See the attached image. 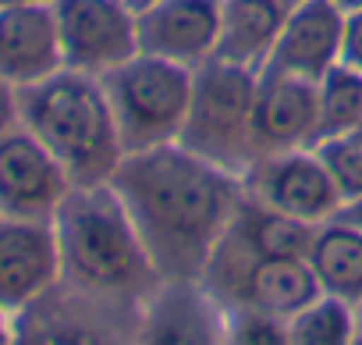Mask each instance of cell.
I'll list each match as a JSON object with an SVG mask.
<instances>
[{
    "instance_id": "obj_19",
    "label": "cell",
    "mask_w": 362,
    "mask_h": 345,
    "mask_svg": "<svg viewBox=\"0 0 362 345\" xmlns=\"http://www.w3.org/2000/svg\"><path fill=\"white\" fill-rule=\"evenodd\" d=\"M245 189V186H242ZM320 225H305L298 217H288L267 203H259L256 196H242L235 221L228 228V239L259 253V256H284V260H305L313 235Z\"/></svg>"
},
{
    "instance_id": "obj_16",
    "label": "cell",
    "mask_w": 362,
    "mask_h": 345,
    "mask_svg": "<svg viewBox=\"0 0 362 345\" xmlns=\"http://www.w3.org/2000/svg\"><path fill=\"white\" fill-rule=\"evenodd\" d=\"M64 68L54 4L0 8V79L15 89L36 86Z\"/></svg>"
},
{
    "instance_id": "obj_7",
    "label": "cell",
    "mask_w": 362,
    "mask_h": 345,
    "mask_svg": "<svg viewBox=\"0 0 362 345\" xmlns=\"http://www.w3.org/2000/svg\"><path fill=\"white\" fill-rule=\"evenodd\" d=\"M57 288L18 313L22 320L15 324L11 345H135L139 306L110 302L71 285L68 288L75 292V299L68 302L57 295Z\"/></svg>"
},
{
    "instance_id": "obj_10",
    "label": "cell",
    "mask_w": 362,
    "mask_h": 345,
    "mask_svg": "<svg viewBox=\"0 0 362 345\" xmlns=\"http://www.w3.org/2000/svg\"><path fill=\"white\" fill-rule=\"evenodd\" d=\"M68 193V171L25 125L0 139V217L54 221Z\"/></svg>"
},
{
    "instance_id": "obj_17",
    "label": "cell",
    "mask_w": 362,
    "mask_h": 345,
    "mask_svg": "<svg viewBox=\"0 0 362 345\" xmlns=\"http://www.w3.org/2000/svg\"><path fill=\"white\" fill-rule=\"evenodd\" d=\"M288 8V0H221L214 61L259 75L277 47Z\"/></svg>"
},
{
    "instance_id": "obj_11",
    "label": "cell",
    "mask_w": 362,
    "mask_h": 345,
    "mask_svg": "<svg viewBox=\"0 0 362 345\" xmlns=\"http://www.w3.org/2000/svg\"><path fill=\"white\" fill-rule=\"evenodd\" d=\"M228 310L203 281H160L135 320V345H224Z\"/></svg>"
},
{
    "instance_id": "obj_23",
    "label": "cell",
    "mask_w": 362,
    "mask_h": 345,
    "mask_svg": "<svg viewBox=\"0 0 362 345\" xmlns=\"http://www.w3.org/2000/svg\"><path fill=\"white\" fill-rule=\"evenodd\" d=\"M224 345H291L288 324L252 310H228V334Z\"/></svg>"
},
{
    "instance_id": "obj_3",
    "label": "cell",
    "mask_w": 362,
    "mask_h": 345,
    "mask_svg": "<svg viewBox=\"0 0 362 345\" xmlns=\"http://www.w3.org/2000/svg\"><path fill=\"white\" fill-rule=\"evenodd\" d=\"M18 118L57 157L71 186H103L124 160L117 121L96 75L61 68L18 89Z\"/></svg>"
},
{
    "instance_id": "obj_26",
    "label": "cell",
    "mask_w": 362,
    "mask_h": 345,
    "mask_svg": "<svg viewBox=\"0 0 362 345\" xmlns=\"http://www.w3.org/2000/svg\"><path fill=\"white\" fill-rule=\"evenodd\" d=\"M337 217H341V221H348V225H355V228H362V196H358V200H351V203H344V207L337 210Z\"/></svg>"
},
{
    "instance_id": "obj_6",
    "label": "cell",
    "mask_w": 362,
    "mask_h": 345,
    "mask_svg": "<svg viewBox=\"0 0 362 345\" xmlns=\"http://www.w3.org/2000/svg\"><path fill=\"white\" fill-rule=\"evenodd\" d=\"M210 295L224 310H252L277 320L295 317L305 310L320 292V281L305 260H284V256H259L224 235L217 253L210 256L203 278Z\"/></svg>"
},
{
    "instance_id": "obj_33",
    "label": "cell",
    "mask_w": 362,
    "mask_h": 345,
    "mask_svg": "<svg viewBox=\"0 0 362 345\" xmlns=\"http://www.w3.org/2000/svg\"><path fill=\"white\" fill-rule=\"evenodd\" d=\"M358 135H362V128H358Z\"/></svg>"
},
{
    "instance_id": "obj_15",
    "label": "cell",
    "mask_w": 362,
    "mask_h": 345,
    "mask_svg": "<svg viewBox=\"0 0 362 345\" xmlns=\"http://www.w3.org/2000/svg\"><path fill=\"white\" fill-rule=\"evenodd\" d=\"M341 33H344V15L330 0H298L288 8L277 47L263 72L320 82L334 64H341Z\"/></svg>"
},
{
    "instance_id": "obj_2",
    "label": "cell",
    "mask_w": 362,
    "mask_h": 345,
    "mask_svg": "<svg viewBox=\"0 0 362 345\" xmlns=\"http://www.w3.org/2000/svg\"><path fill=\"white\" fill-rule=\"evenodd\" d=\"M54 235L64 271L61 281L78 292L139 306L160 285V274L110 182L71 186L54 214Z\"/></svg>"
},
{
    "instance_id": "obj_20",
    "label": "cell",
    "mask_w": 362,
    "mask_h": 345,
    "mask_svg": "<svg viewBox=\"0 0 362 345\" xmlns=\"http://www.w3.org/2000/svg\"><path fill=\"white\" fill-rule=\"evenodd\" d=\"M362 128V75L334 64L316 82V132L313 146L334 135H355Z\"/></svg>"
},
{
    "instance_id": "obj_1",
    "label": "cell",
    "mask_w": 362,
    "mask_h": 345,
    "mask_svg": "<svg viewBox=\"0 0 362 345\" xmlns=\"http://www.w3.org/2000/svg\"><path fill=\"white\" fill-rule=\"evenodd\" d=\"M160 281H199L245 196L242 179L181 142L128 153L110 175Z\"/></svg>"
},
{
    "instance_id": "obj_22",
    "label": "cell",
    "mask_w": 362,
    "mask_h": 345,
    "mask_svg": "<svg viewBox=\"0 0 362 345\" xmlns=\"http://www.w3.org/2000/svg\"><path fill=\"white\" fill-rule=\"evenodd\" d=\"M316 157L323 160L330 182L341 193V203H351L362 196V135H334L313 146Z\"/></svg>"
},
{
    "instance_id": "obj_24",
    "label": "cell",
    "mask_w": 362,
    "mask_h": 345,
    "mask_svg": "<svg viewBox=\"0 0 362 345\" xmlns=\"http://www.w3.org/2000/svg\"><path fill=\"white\" fill-rule=\"evenodd\" d=\"M341 64L362 75V11L344 15V33H341Z\"/></svg>"
},
{
    "instance_id": "obj_21",
    "label": "cell",
    "mask_w": 362,
    "mask_h": 345,
    "mask_svg": "<svg viewBox=\"0 0 362 345\" xmlns=\"http://www.w3.org/2000/svg\"><path fill=\"white\" fill-rule=\"evenodd\" d=\"M284 324L291 345H362L355 306L334 295H316L305 310H298Z\"/></svg>"
},
{
    "instance_id": "obj_28",
    "label": "cell",
    "mask_w": 362,
    "mask_h": 345,
    "mask_svg": "<svg viewBox=\"0 0 362 345\" xmlns=\"http://www.w3.org/2000/svg\"><path fill=\"white\" fill-rule=\"evenodd\" d=\"M330 4L341 11V15H351V11H362V0H330Z\"/></svg>"
},
{
    "instance_id": "obj_30",
    "label": "cell",
    "mask_w": 362,
    "mask_h": 345,
    "mask_svg": "<svg viewBox=\"0 0 362 345\" xmlns=\"http://www.w3.org/2000/svg\"><path fill=\"white\" fill-rule=\"evenodd\" d=\"M124 4H128V8H132V11L139 15V11H146V8H153V4H156V0H124Z\"/></svg>"
},
{
    "instance_id": "obj_25",
    "label": "cell",
    "mask_w": 362,
    "mask_h": 345,
    "mask_svg": "<svg viewBox=\"0 0 362 345\" xmlns=\"http://www.w3.org/2000/svg\"><path fill=\"white\" fill-rule=\"evenodd\" d=\"M18 125H22V118H18V89L0 79V139H4L11 128H18Z\"/></svg>"
},
{
    "instance_id": "obj_31",
    "label": "cell",
    "mask_w": 362,
    "mask_h": 345,
    "mask_svg": "<svg viewBox=\"0 0 362 345\" xmlns=\"http://www.w3.org/2000/svg\"><path fill=\"white\" fill-rule=\"evenodd\" d=\"M355 317H358V338H362V302L355 306Z\"/></svg>"
},
{
    "instance_id": "obj_32",
    "label": "cell",
    "mask_w": 362,
    "mask_h": 345,
    "mask_svg": "<svg viewBox=\"0 0 362 345\" xmlns=\"http://www.w3.org/2000/svg\"><path fill=\"white\" fill-rule=\"evenodd\" d=\"M288 4H298V0H288Z\"/></svg>"
},
{
    "instance_id": "obj_14",
    "label": "cell",
    "mask_w": 362,
    "mask_h": 345,
    "mask_svg": "<svg viewBox=\"0 0 362 345\" xmlns=\"http://www.w3.org/2000/svg\"><path fill=\"white\" fill-rule=\"evenodd\" d=\"M313 132H316V82L281 72H259L256 103H252L256 160L313 146Z\"/></svg>"
},
{
    "instance_id": "obj_8",
    "label": "cell",
    "mask_w": 362,
    "mask_h": 345,
    "mask_svg": "<svg viewBox=\"0 0 362 345\" xmlns=\"http://www.w3.org/2000/svg\"><path fill=\"white\" fill-rule=\"evenodd\" d=\"M64 68L103 79L139 54L135 11L124 0H54Z\"/></svg>"
},
{
    "instance_id": "obj_9",
    "label": "cell",
    "mask_w": 362,
    "mask_h": 345,
    "mask_svg": "<svg viewBox=\"0 0 362 345\" xmlns=\"http://www.w3.org/2000/svg\"><path fill=\"white\" fill-rule=\"evenodd\" d=\"M242 186L259 203L288 217H298L305 225H327L344 207L337 186L330 182L327 167L313 146L259 157L242 175Z\"/></svg>"
},
{
    "instance_id": "obj_27",
    "label": "cell",
    "mask_w": 362,
    "mask_h": 345,
    "mask_svg": "<svg viewBox=\"0 0 362 345\" xmlns=\"http://www.w3.org/2000/svg\"><path fill=\"white\" fill-rule=\"evenodd\" d=\"M8 317H11V313L0 310V345H11V341H15V327L8 324Z\"/></svg>"
},
{
    "instance_id": "obj_29",
    "label": "cell",
    "mask_w": 362,
    "mask_h": 345,
    "mask_svg": "<svg viewBox=\"0 0 362 345\" xmlns=\"http://www.w3.org/2000/svg\"><path fill=\"white\" fill-rule=\"evenodd\" d=\"M25 4H54V0H0V8H25Z\"/></svg>"
},
{
    "instance_id": "obj_13",
    "label": "cell",
    "mask_w": 362,
    "mask_h": 345,
    "mask_svg": "<svg viewBox=\"0 0 362 345\" xmlns=\"http://www.w3.org/2000/svg\"><path fill=\"white\" fill-rule=\"evenodd\" d=\"M221 29V0H156L135 15L139 54L196 72L214 61Z\"/></svg>"
},
{
    "instance_id": "obj_4",
    "label": "cell",
    "mask_w": 362,
    "mask_h": 345,
    "mask_svg": "<svg viewBox=\"0 0 362 345\" xmlns=\"http://www.w3.org/2000/svg\"><path fill=\"white\" fill-rule=\"evenodd\" d=\"M256 72L206 61L192 72V103L177 142L196 157L224 167L228 175H245L256 164L252 149V103Z\"/></svg>"
},
{
    "instance_id": "obj_5",
    "label": "cell",
    "mask_w": 362,
    "mask_h": 345,
    "mask_svg": "<svg viewBox=\"0 0 362 345\" xmlns=\"http://www.w3.org/2000/svg\"><path fill=\"white\" fill-rule=\"evenodd\" d=\"M100 82L110 100L124 157L177 142L189 118V103H192L189 68L135 54L132 61L107 72Z\"/></svg>"
},
{
    "instance_id": "obj_18",
    "label": "cell",
    "mask_w": 362,
    "mask_h": 345,
    "mask_svg": "<svg viewBox=\"0 0 362 345\" xmlns=\"http://www.w3.org/2000/svg\"><path fill=\"white\" fill-rule=\"evenodd\" d=\"M305 264L313 267L320 292L348 306L362 302V228L334 217L316 228Z\"/></svg>"
},
{
    "instance_id": "obj_12",
    "label": "cell",
    "mask_w": 362,
    "mask_h": 345,
    "mask_svg": "<svg viewBox=\"0 0 362 345\" xmlns=\"http://www.w3.org/2000/svg\"><path fill=\"white\" fill-rule=\"evenodd\" d=\"M54 221L0 217V310L18 317L61 285Z\"/></svg>"
}]
</instances>
